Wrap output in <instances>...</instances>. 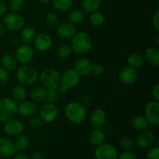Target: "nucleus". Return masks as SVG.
Here are the masks:
<instances>
[{
    "mask_svg": "<svg viewBox=\"0 0 159 159\" xmlns=\"http://www.w3.org/2000/svg\"><path fill=\"white\" fill-rule=\"evenodd\" d=\"M13 159H30V156L24 152H20L14 157Z\"/></svg>",
    "mask_w": 159,
    "mask_h": 159,
    "instance_id": "obj_51",
    "label": "nucleus"
},
{
    "mask_svg": "<svg viewBox=\"0 0 159 159\" xmlns=\"http://www.w3.org/2000/svg\"><path fill=\"white\" fill-rule=\"evenodd\" d=\"M33 43L36 50L40 52H46L49 51L52 47L53 39L48 34L40 33L37 34Z\"/></svg>",
    "mask_w": 159,
    "mask_h": 159,
    "instance_id": "obj_13",
    "label": "nucleus"
},
{
    "mask_svg": "<svg viewBox=\"0 0 159 159\" xmlns=\"http://www.w3.org/2000/svg\"><path fill=\"white\" fill-rule=\"evenodd\" d=\"M118 151L113 144L103 143L95 149L94 157L96 159H117Z\"/></svg>",
    "mask_w": 159,
    "mask_h": 159,
    "instance_id": "obj_7",
    "label": "nucleus"
},
{
    "mask_svg": "<svg viewBox=\"0 0 159 159\" xmlns=\"http://www.w3.org/2000/svg\"><path fill=\"white\" fill-rule=\"evenodd\" d=\"M30 143V140L29 137L25 134L22 133L18 136H16L14 144H15L16 151L23 152V151H25L29 147Z\"/></svg>",
    "mask_w": 159,
    "mask_h": 159,
    "instance_id": "obj_30",
    "label": "nucleus"
},
{
    "mask_svg": "<svg viewBox=\"0 0 159 159\" xmlns=\"http://www.w3.org/2000/svg\"><path fill=\"white\" fill-rule=\"evenodd\" d=\"M20 39L23 43L30 44L37 36V32L33 26H24L20 30Z\"/></svg>",
    "mask_w": 159,
    "mask_h": 159,
    "instance_id": "obj_22",
    "label": "nucleus"
},
{
    "mask_svg": "<svg viewBox=\"0 0 159 159\" xmlns=\"http://www.w3.org/2000/svg\"><path fill=\"white\" fill-rule=\"evenodd\" d=\"M43 155L40 152H34L30 156V159H43Z\"/></svg>",
    "mask_w": 159,
    "mask_h": 159,
    "instance_id": "obj_47",
    "label": "nucleus"
},
{
    "mask_svg": "<svg viewBox=\"0 0 159 159\" xmlns=\"http://www.w3.org/2000/svg\"><path fill=\"white\" fill-rule=\"evenodd\" d=\"M144 116L149 124L158 126L159 124V101H149L144 107Z\"/></svg>",
    "mask_w": 159,
    "mask_h": 159,
    "instance_id": "obj_9",
    "label": "nucleus"
},
{
    "mask_svg": "<svg viewBox=\"0 0 159 159\" xmlns=\"http://www.w3.org/2000/svg\"><path fill=\"white\" fill-rule=\"evenodd\" d=\"M152 96L155 100L159 101V83L157 82L152 90Z\"/></svg>",
    "mask_w": 159,
    "mask_h": 159,
    "instance_id": "obj_45",
    "label": "nucleus"
},
{
    "mask_svg": "<svg viewBox=\"0 0 159 159\" xmlns=\"http://www.w3.org/2000/svg\"><path fill=\"white\" fill-rule=\"evenodd\" d=\"M146 159H159V148L158 146L152 148L148 152Z\"/></svg>",
    "mask_w": 159,
    "mask_h": 159,
    "instance_id": "obj_42",
    "label": "nucleus"
},
{
    "mask_svg": "<svg viewBox=\"0 0 159 159\" xmlns=\"http://www.w3.org/2000/svg\"><path fill=\"white\" fill-rule=\"evenodd\" d=\"M3 25L6 30L16 32L25 26V20L23 16L19 12H10L6 14L3 19Z\"/></svg>",
    "mask_w": 159,
    "mask_h": 159,
    "instance_id": "obj_6",
    "label": "nucleus"
},
{
    "mask_svg": "<svg viewBox=\"0 0 159 159\" xmlns=\"http://www.w3.org/2000/svg\"><path fill=\"white\" fill-rule=\"evenodd\" d=\"M6 28H5L4 25L2 24V23H0V37H2V36L4 35V34L6 33Z\"/></svg>",
    "mask_w": 159,
    "mask_h": 159,
    "instance_id": "obj_52",
    "label": "nucleus"
},
{
    "mask_svg": "<svg viewBox=\"0 0 159 159\" xmlns=\"http://www.w3.org/2000/svg\"><path fill=\"white\" fill-rule=\"evenodd\" d=\"M59 96L60 94L57 89H48V95H47L46 100L48 102H51V103H56L58 101Z\"/></svg>",
    "mask_w": 159,
    "mask_h": 159,
    "instance_id": "obj_40",
    "label": "nucleus"
},
{
    "mask_svg": "<svg viewBox=\"0 0 159 159\" xmlns=\"http://www.w3.org/2000/svg\"><path fill=\"white\" fill-rule=\"evenodd\" d=\"M89 21L93 26H100L105 22V16H104V15L102 12L96 11V12L90 14Z\"/></svg>",
    "mask_w": 159,
    "mask_h": 159,
    "instance_id": "obj_34",
    "label": "nucleus"
},
{
    "mask_svg": "<svg viewBox=\"0 0 159 159\" xmlns=\"http://www.w3.org/2000/svg\"><path fill=\"white\" fill-rule=\"evenodd\" d=\"M65 114L71 123L80 124L84 122L87 116L86 107L81 102L72 101L68 102L65 107Z\"/></svg>",
    "mask_w": 159,
    "mask_h": 159,
    "instance_id": "obj_1",
    "label": "nucleus"
},
{
    "mask_svg": "<svg viewBox=\"0 0 159 159\" xmlns=\"http://www.w3.org/2000/svg\"><path fill=\"white\" fill-rule=\"evenodd\" d=\"M1 66L8 71H15L18 66V61L15 57V54L11 53H6L0 58Z\"/></svg>",
    "mask_w": 159,
    "mask_h": 159,
    "instance_id": "obj_21",
    "label": "nucleus"
},
{
    "mask_svg": "<svg viewBox=\"0 0 159 159\" xmlns=\"http://www.w3.org/2000/svg\"><path fill=\"white\" fill-rule=\"evenodd\" d=\"M138 74L137 69L130 66L121 68L119 72V79L124 85H131L138 80Z\"/></svg>",
    "mask_w": 159,
    "mask_h": 159,
    "instance_id": "obj_15",
    "label": "nucleus"
},
{
    "mask_svg": "<svg viewBox=\"0 0 159 159\" xmlns=\"http://www.w3.org/2000/svg\"><path fill=\"white\" fill-rule=\"evenodd\" d=\"M152 24H153L154 28L157 32L159 31V11L157 10L154 13L153 18H152Z\"/></svg>",
    "mask_w": 159,
    "mask_h": 159,
    "instance_id": "obj_44",
    "label": "nucleus"
},
{
    "mask_svg": "<svg viewBox=\"0 0 159 159\" xmlns=\"http://www.w3.org/2000/svg\"><path fill=\"white\" fill-rule=\"evenodd\" d=\"M6 159H8V158H6Z\"/></svg>",
    "mask_w": 159,
    "mask_h": 159,
    "instance_id": "obj_55",
    "label": "nucleus"
},
{
    "mask_svg": "<svg viewBox=\"0 0 159 159\" xmlns=\"http://www.w3.org/2000/svg\"><path fill=\"white\" fill-rule=\"evenodd\" d=\"M89 121L94 127L101 128L107 124V113L102 108L94 109L89 115Z\"/></svg>",
    "mask_w": 159,
    "mask_h": 159,
    "instance_id": "obj_18",
    "label": "nucleus"
},
{
    "mask_svg": "<svg viewBox=\"0 0 159 159\" xmlns=\"http://www.w3.org/2000/svg\"><path fill=\"white\" fill-rule=\"evenodd\" d=\"M58 116V108L55 103L47 102L40 110V117L43 123H52Z\"/></svg>",
    "mask_w": 159,
    "mask_h": 159,
    "instance_id": "obj_11",
    "label": "nucleus"
},
{
    "mask_svg": "<svg viewBox=\"0 0 159 159\" xmlns=\"http://www.w3.org/2000/svg\"><path fill=\"white\" fill-rule=\"evenodd\" d=\"M30 127L33 129V130H38L40 127L43 126V121L42 120L41 118L40 117V116H34L30 118Z\"/></svg>",
    "mask_w": 159,
    "mask_h": 159,
    "instance_id": "obj_39",
    "label": "nucleus"
},
{
    "mask_svg": "<svg viewBox=\"0 0 159 159\" xmlns=\"http://www.w3.org/2000/svg\"><path fill=\"white\" fill-rule=\"evenodd\" d=\"M80 77L75 68H68L61 75V84L66 87L68 90L74 89L79 85Z\"/></svg>",
    "mask_w": 159,
    "mask_h": 159,
    "instance_id": "obj_10",
    "label": "nucleus"
},
{
    "mask_svg": "<svg viewBox=\"0 0 159 159\" xmlns=\"http://www.w3.org/2000/svg\"><path fill=\"white\" fill-rule=\"evenodd\" d=\"M16 152L14 142L6 137L0 138V156L8 158L12 156Z\"/></svg>",
    "mask_w": 159,
    "mask_h": 159,
    "instance_id": "obj_19",
    "label": "nucleus"
},
{
    "mask_svg": "<svg viewBox=\"0 0 159 159\" xmlns=\"http://www.w3.org/2000/svg\"><path fill=\"white\" fill-rule=\"evenodd\" d=\"M18 113V104L12 98L5 97L0 99V123L12 119Z\"/></svg>",
    "mask_w": 159,
    "mask_h": 159,
    "instance_id": "obj_5",
    "label": "nucleus"
},
{
    "mask_svg": "<svg viewBox=\"0 0 159 159\" xmlns=\"http://www.w3.org/2000/svg\"><path fill=\"white\" fill-rule=\"evenodd\" d=\"M9 71L3 68L2 67H0V85H4L9 82Z\"/></svg>",
    "mask_w": 159,
    "mask_h": 159,
    "instance_id": "obj_41",
    "label": "nucleus"
},
{
    "mask_svg": "<svg viewBox=\"0 0 159 159\" xmlns=\"http://www.w3.org/2000/svg\"><path fill=\"white\" fill-rule=\"evenodd\" d=\"M38 79L47 89H55L61 83V75L54 68H45L39 74Z\"/></svg>",
    "mask_w": 159,
    "mask_h": 159,
    "instance_id": "obj_4",
    "label": "nucleus"
},
{
    "mask_svg": "<svg viewBox=\"0 0 159 159\" xmlns=\"http://www.w3.org/2000/svg\"><path fill=\"white\" fill-rule=\"evenodd\" d=\"M92 65L89 60L86 57H79L75 62V70L77 71L80 76H88L91 74Z\"/></svg>",
    "mask_w": 159,
    "mask_h": 159,
    "instance_id": "obj_20",
    "label": "nucleus"
},
{
    "mask_svg": "<svg viewBox=\"0 0 159 159\" xmlns=\"http://www.w3.org/2000/svg\"><path fill=\"white\" fill-rule=\"evenodd\" d=\"M71 47L72 51L78 54H85L93 47V40L89 34L84 31L76 32L71 38Z\"/></svg>",
    "mask_w": 159,
    "mask_h": 159,
    "instance_id": "obj_2",
    "label": "nucleus"
},
{
    "mask_svg": "<svg viewBox=\"0 0 159 159\" xmlns=\"http://www.w3.org/2000/svg\"><path fill=\"white\" fill-rule=\"evenodd\" d=\"M45 20H46V23H48V25H49L50 26H52V27L57 26L60 23V19H59L58 15L55 12H48L46 17H45Z\"/></svg>",
    "mask_w": 159,
    "mask_h": 159,
    "instance_id": "obj_36",
    "label": "nucleus"
},
{
    "mask_svg": "<svg viewBox=\"0 0 159 159\" xmlns=\"http://www.w3.org/2000/svg\"><path fill=\"white\" fill-rule=\"evenodd\" d=\"M73 0H52V4L54 9L61 12L69 10L73 6Z\"/></svg>",
    "mask_w": 159,
    "mask_h": 159,
    "instance_id": "obj_32",
    "label": "nucleus"
},
{
    "mask_svg": "<svg viewBox=\"0 0 159 159\" xmlns=\"http://www.w3.org/2000/svg\"><path fill=\"white\" fill-rule=\"evenodd\" d=\"M57 89V91L58 92V93L60 95L65 94V93H67V92L68 91V89H67L65 86H64V85L61 83H60V85L57 87V89Z\"/></svg>",
    "mask_w": 159,
    "mask_h": 159,
    "instance_id": "obj_48",
    "label": "nucleus"
},
{
    "mask_svg": "<svg viewBox=\"0 0 159 159\" xmlns=\"http://www.w3.org/2000/svg\"><path fill=\"white\" fill-rule=\"evenodd\" d=\"M131 126L135 130L142 131L148 127L149 124L144 115H137L132 118Z\"/></svg>",
    "mask_w": 159,
    "mask_h": 159,
    "instance_id": "obj_28",
    "label": "nucleus"
},
{
    "mask_svg": "<svg viewBox=\"0 0 159 159\" xmlns=\"http://www.w3.org/2000/svg\"><path fill=\"white\" fill-rule=\"evenodd\" d=\"M106 139V134L103 130L100 128H96L90 133L89 141L93 146L97 147L103 144Z\"/></svg>",
    "mask_w": 159,
    "mask_h": 159,
    "instance_id": "obj_25",
    "label": "nucleus"
},
{
    "mask_svg": "<svg viewBox=\"0 0 159 159\" xmlns=\"http://www.w3.org/2000/svg\"><path fill=\"white\" fill-rule=\"evenodd\" d=\"M127 61L128 66L135 68V69H138L144 65V58L139 53L134 52L129 54L127 58Z\"/></svg>",
    "mask_w": 159,
    "mask_h": 159,
    "instance_id": "obj_27",
    "label": "nucleus"
},
{
    "mask_svg": "<svg viewBox=\"0 0 159 159\" xmlns=\"http://www.w3.org/2000/svg\"><path fill=\"white\" fill-rule=\"evenodd\" d=\"M12 99L16 102H22L26 100L28 96V90L26 86L22 85H17L13 87L12 90Z\"/></svg>",
    "mask_w": 159,
    "mask_h": 159,
    "instance_id": "obj_26",
    "label": "nucleus"
},
{
    "mask_svg": "<svg viewBox=\"0 0 159 159\" xmlns=\"http://www.w3.org/2000/svg\"><path fill=\"white\" fill-rule=\"evenodd\" d=\"M38 111L37 103L33 100H24L18 104V113L24 117H32Z\"/></svg>",
    "mask_w": 159,
    "mask_h": 159,
    "instance_id": "obj_17",
    "label": "nucleus"
},
{
    "mask_svg": "<svg viewBox=\"0 0 159 159\" xmlns=\"http://www.w3.org/2000/svg\"><path fill=\"white\" fill-rule=\"evenodd\" d=\"M118 159H138V157L135 155L134 152H130V151H125L118 155Z\"/></svg>",
    "mask_w": 159,
    "mask_h": 159,
    "instance_id": "obj_43",
    "label": "nucleus"
},
{
    "mask_svg": "<svg viewBox=\"0 0 159 159\" xmlns=\"http://www.w3.org/2000/svg\"><path fill=\"white\" fill-rule=\"evenodd\" d=\"M15 57L18 63L22 65H28L34 57V49L30 44L23 43L16 48Z\"/></svg>",
    "mask_w": 159,
    "mask_h": 159,
    "instance_id": "obj_8",
    "label": "nucleus"
},
{
    "mask_svg": "<svg viewBox=\"0 0 159 159\" xmlns=\"http://www.w3.org/2000/svg\"><path fill=\"white\" fill-rule=\"evenodd\" d=\"M144 57L152 66L157 68L159 65V51L158 48L152 47L147 48L144 51Z\"/></svg>",
    "mask_w": 159,
    "mask_h": 159,
    "instance_id": "obj_24",
    "label": "nucleus"
},
{
    "mask_svg": "<svg viewBox=\"0 0 159 159\" xmlns=\"http://www.w3.org/2000/svg\"><path fill=\"white\" fill-rule=\"evenodd\" d=\"M72 49H71V45H68L67 43H63L60 45L56 49V54L58 57L62 59L67 58L70 57L71 54H72Z\"/></svg>",
    "mask_w": 159,
    "mask_h": 159,
    "instance_id": "obj_33",
    "label": "nucleus"
},
{
    "mask_svg": "<svg viewBox=\"0 0 159 159\" xmlns=\"http://www.w3.org/2000/svg\"><path fill=\"white\" fill-rule=\"evenodd\" d=\"M24 6V0H9L7 8L11 12H16L21 10Z\"/></svg>",
    "mask_w": 159,
    "mask_h": 159,
    "instance_id": "obj_37",
    "label": "nucleus"
},
{
    "mask_svg": "<svg viewBox=\"0 0 159 159\" xmlns=\"http://www.w3.org/2000/svg\"><path fill=\"white\" fill-rule=\"evenodd\" d=\"M119 145L122 149L125 151H131L134 148L135 142L131 138L127 136H124L120 138Z\"/></svg>",
    "mask_w": 159,
    "mask_h": 159,
    "instance_id": "obj_35",
    "label": "nucleus"
},
{
    "mask_svg": "<svg viewBox=\"0 0 159 159\" xmlns=\"http://www.w3.org/2000/svg\"><path fill=\"white\" fill-rule=\"evenodd\" d=\"M91 101H92V99H91V97H90V96H83V97L82 98V100H81V103L83 104L85 107H86V106L89 105V103H90V102H91Z\"/></svg>",
    "mask_w": 159,
    "mask_h": 159,
    "instance_id": "obj_49",
    "label": "nucleus"
},
{
    "mask_svg": "<svg viewBox=\"0 0 159 159\" xmlns=\"http://www.w3.org/2000/svg\"><path fill=\"white\" fill-rule=\"evenodd\" d=\"M24 130V124L20 120L15 117L4 123L3 131L9 137H16Z\"/></svg>",
    "mask_w": 159,
    "mask_h": 159,
    "instance_id": "obj_12",
    "label": "nucleus"
},
{
    "mask_svg": "<svg viewBox=\"0 0 159 159\" xmlns=\"http://www.w3.org/2000/svg\"><path fill=\"white\" fill-rule=\"evenodd\" d=\"M155 139V134L152 130H144L139 134L135 141V144L139 148L145 150L150 148L153 145Z\"/></svg>",
    "mask_w": 159,
    "mask_h": 159,
    "instance_id": "obj_14",
    "label": "nucleus"
},
{
    "mask_svg": "<svg viewBox=\"0 0 159 159\" xmlns=\"http://www.w3.org/2000/svg\"><path fill=\"white\" fill-rule=\"evenodd\" d=\"M16 78L20 85H30L35 83L39 78V72L34 67L29 65H23L16 69Z\"/></svg>",
    "mask_w": 159,
    "mask_h": 159,
    "instance_id": "obj_3",
    "label": "nucleus"
},
{
    "mask_svg": "<svg viewBox=\"0 0 159 159\" xmlns=\"http://www.w3.org/2000/svg\"><path fill=\"white\" fill-rule=\"evenodd\" d=\"M0 67H1V64H0Z\"/></svg>",
    "mask_w": 159,
    "mask_h": 159,
    "instance_id": "obj_54",
    "label": "nucleus"
},
{
    "mask_svg": "<svg viewBox=\"0 0 159 159\" xmlns=\"http://www.w3.org/2000/svg\"><path fill=\"white\" fill-rule=\"evenodd\" d=\"M48 89L43 86H35L30 92V96L31 100L37 102H42L46 100Z\"/></svg>",
    "mask_w": 159,
    "mask_h": 159,
    "instance_id": "obj_23",
    "label": "nucleus"
},
{
    "mask_svg": "<svg viewBox=\"0 0 159 159\" xmlns=\"http://www.w3.org/2000/svg\"><path fill=\"white\" fill-rule=\"evenodd\" d=\"M105 72V67L103 65L100 63H94L92 65V70L91 74H93L94 76H102Z\"/></svg>",
    "mask_w": 159,
    "mask_h": 159,
    "instance_id": "obj_38",
    "label": "nucleus"
},
{
    "mask_svg": "<svg viewBox=\"0 0 159 159\" xmlns=\"http://www.w3.org/2000/svg\"><path fill=\"white\" fill-rule=\"evenodd\" d=\"M68 20L70 23L74 25H79L83 23L85 20V13L81 9H74L71 11L68 15Z\"/></svg>",
    "mask_w": 159,
    "mask_h": 159,
    "instance_id": "obj_31",
    "label": "nucleus"
},
{
    "mask_svg": "<svg viewBox=\"0 0 159 159\" xmlns=\"http://www.w3.org/2000/svg\"><path fill=\"white\" fill-rule=\"evenodd\" d=\"M20 42H21V40H20V37H14L13 38H12L10 43H11V44L12 45V46L15 47V48H17V47L20 46Z\"/></svg>",
    "mask_w": 159,
    "mask_h": 159,
    "instance_id": "obj_50",
    "label": "nucleus"
},
{
    "mask_svg": "<svg viewBox=\"0 0 159 159\" xmlns=\"http://www.w3.org/2000/svg\"><path fill=\"white\" fill-rule=\"evenodd\" d=\"M102 4V0H82V10L86 13H93L98 11Z\"/></svg>",
    "mask_w": 159,
    "mask_h": 159,
    "instance_id": "obj_29",
    "label": "nucleus"
},
{
    "mask_svg": "<svg viewBox=\"0 0 159 159\" xmlns=\"http://www.w3.org/2000/svg\"><path fill=\"white\" fill-rule=\"evenodd\" d=\"M76 33L75 25L72 24L69 21H65L60 23L57 26L56 34L60 38L63 40H68L72 38Z\"/></svg>",
    "mask_w": 159,
    "mask_h": 159,
    "instance_id": "obj_16",
    "label": "nucleus"
},
{
    "mask_svg": "<svg viewBox=\"0 0 159 159\" xmlns=\"http://www.w3.org/2000/svg\"><path fill=\"white\" fill-rule=\"evenodd\" d=\"M7 4L5 2L0 1V17L4 16L7 11Z\"/></svg>",
    "mask_w": 159,
    "mask_h": 159,
    "instance_id": "obj_46",
    "label": "nucleus"
},
{
    "mask_svg": "<svg viewBox=\"0 0 159 159\" xmlns=\"http://www.w3.org/2000/svg\"><path fill=\"white\" fill-rule=\"evenodd\" d=\"M38 1L40 2V3H43V4H45V3L49 2L51 1V0H38Z\"/></svg>",
    "mask_w": 159,
    "mask_h": 159,
    "instance_id": "obj_53",
    "label": "nucleus"
}]
</instances>
